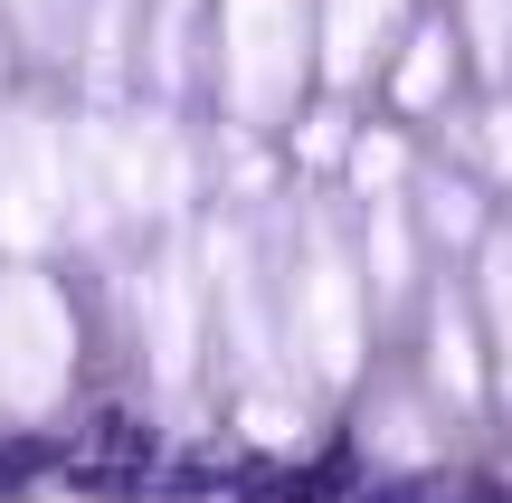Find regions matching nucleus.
<instances>
[{
    "mask_svg": "<svg viewBox=\"0 0 512 503\" xmlns=\"http://www.w3.org/2000/svg\"><path fill=\"white\" fill-rule=\"evenodd\" d=\"M190 200V143L162 105H86L67 114V238L105 247L133 219H181Z\"/></svg>",
    "mask_w": 512,
    "mask_h": 503,
    "instance_id": "f257e3e1",
    "label": "nucleus"
},
{
    "mask_svg": "<svg viewBox=\"0 0 512 503\" xmlns=\"http://www.w3.org/2000/svg\"><path fill=\"white\" fill-rule=\"evenodd\" d=\"M275 314H285V361H294L304 390H342V380H361V352H370L361 257H351L323 219L294 238V266L275 276Z\"/></svg>",
    "mask_w": 512,
    "mask_h": 503,
    "instance_id": "f03ea898",
    "label": "nucleus"
},
{
    "mask_svg": "<svg viewBox=\"0 0 512 503\" xmlns=\"http://www.w3.org/2000/svg\"><path fill=\"white\" fill-rule=\"evenodd\" d=\"M313 86V0H219V105L228 133H275Z\"/></svg>",
    "mask_w": 512,
    "mask_h": 503,
    "instance_id": "7ed1b4c3",
    "label": "nucleus"
},
{
    "mask_svg": "<svg viewBox=\"0 0 512 503\" xmlns=\"http://www.w3.org/2000/svg\"><path fill=\"white\" fill-rule=\"evenodd\" d=\"M200 285H209V333L228 342V371L238 390H304L285 361V314H275V285H266V257L238 219H209L200 238Z\"/></svg>",
    "mask_w": 512,
    "mask_h": 503,
    "instance_id": "20e7f679",
    "label": "nucleus"
},
{
    "mask_svg": "<svg viewBox=\"0 0 512 503\" xmlns=\"http://www.w3.org/2000/svg\"><path fill=\"white\" fill-rule=\"evenodd\" d=\"M76 380V314L57 276L0 266V418H48Z\"/></svg>",
    "mask_w": 512,
    "mask_h": 503,
    "instance_id": "39448f33",
    "label": "nucleus"
},
{
    "mask_svg": "<svg viewBox=\"0 0 512 503\" xmlns=\"http://www.w3.org/2000/svg\"><path fill=\"white\" fill-rule=\"evenodd\" d=\"M133 333H143V371L162 390V409H190L200 352H209V285H200V247L190 238H162L152 266L133 276Z\"/></svg>",
    "mask_w": 512,
    "mask_h": 503,
    "instance_id": "423d86ee",
    "label": "nucleus"
},
{
    "mask_svg": "<svg viewBox=\"0 0 512 503\" xmlns=\"http://www.w3.org/2000/svg\"><path fill=\"white\" fill-rule=\"evenodd\" d=\"M67 238V114L0 105V257L29 266Z\"/></svg>",
    "mask_w": 512,
    "mask_h": 503,
    "instance_id": "0eeeda50",
    "label": "nucleus"
},
{
    "mask_svg": "<svg viewBox=\"0 0 512 503\" xmlns=\"http://www.w3.org/2000/svg\"><path fill=\"white\" fill-rule=\"evenodd\" d=\"M418 0H313V76L323 86H370V76L399 57Z\"/></svg>",
    "mask_w": 512,
    "mask_h": 503,
    "instance_id": "6e6552de",
    "label": "nucleus"
},
{
    "mask_svg": "<svg viewBox=\"0 0 512 503\" xmlns=\"http://www.w3.org/2000/svg\"><path fill=\"white\" fill-rule=\"evenodd\" d=\"M427 380H437L456 409H484L494 399V361H484V333H475V304L456 285L427 295Z\"/></svg>",
    "mask_w": 512,
    "mask_h": 503,
    "instance_id": "1a4fd4ad",
    "label": "nucleus"
},
{
    "mask_svg": "<svg viewBox=\"0 0 512 503\" xmlns=\"http://www.w3.org/2000/svg\"><path fill=\"white\" fill-rule=\"evenodd\" d=\"M456 29L446 19H408L399 57H389V105L399 114H446V95H456Z\"/></svg>",
    "mask_w": 512,
    "mask_h": 503,
    "instance_id": "9d476101",
    "label": "nucleus"
},
{
    "mask_svg": "<svg viewBox=\"0 0 512 503\" xmlns=\"http://www.w3.org/2000/svg\"><path fill=\"white\" fill-rule=\"evenodd\" d=\"M408 219H418L437 247H484V238H494V209H484V190L465 181V171H418Z\"/></svg>",
    "mask_w": 512,
    "mask_h": 503,
    "instance_id": "9b49d317",
    "label": "nucleus"
},
{
    "mask_svg": "<svg viewBox=\"0 0 512 503\" xmlns=\"http://www.w3.org/2000/svg\"><path fill=\"white\" fill-rule=\"evenodd\" d=\"M475 314H484V361H494V399L512 409V228L475 247Z\"/></svg>",
    "mask_w": 512,
    "mask_h": 503,
    "instance_id": "f8f14e48",
    "label": "nucleus"
},
{
    "mask_svg": "<svg viewBox=\"0 0 512 503\" xmlns=\"http://www.w3.org/2000/svg\"><path fill=\"white\" fill-rule=\"evenodd\" d=\"M361 276L380 285L389 304L418 285V219H408V190H399V200H370V219H361Z\"/></svg>",
    "mask_w": 512,
    "mask_h": 503,
    "instance_id": "ddd939ff",
    "label": "nucleus"
},
{
    "mask_svg": "<svg viewBox=\"0 0 512 503\" xmlns=\"http://www.w3.org/2000/svg\"><path fill=\"white\" fill-rule=\"evenodd\" d=\"M190 57H200V0H143V76L162 95H181Z\"/></svg>",
    "mask_w": 512,
    "mask_h": 503,
    "instance_id": "4468645a",
    "label": "nucleus"
},
{
    "mask_svg": "<svg viewBox=\"0 0 512 503\" xmlns=\"http://www.w3.org/2000/svg\"><path fill=\"white\" fill-rule=\"evenodd\" d=\"M0 19H10V38L29 57H76V19H86V0H0Z\"/></svg>",
    "mask_w": 512,
    "mask_h": 503,
    "instance_id": "2eb2a0df",
    "label": "nucleus"
},
{
    "mask_svg": "<svg viewBox=\"0 0 512 503\" xmlns=\"http://www.w3.org/2000/svg\"><path fill=\"white\" fill-rule=\"evenodd\" d=\"M456 48L475 57L494 86H512V0H465V19H456Z\"/></svg>",
    "mask_w": 512,
    "mask_h": 503,
    "instance_id": "dca6fc26",
    "label": "nucleus"
},
{
    "mask_svg": "<svg viewBox=\"0 0 512 503\" xmlns=\"http://www.w3.org/2000/svg\"><path fill=\"white\" fill-rule=\"evenodd\" d=\"M342 171H351V190H361V209H370V200H399V181H408V143H399V133H361V143L342 152Z\"/></svg>",
    "mask_w": 512,
    "mask_h": 503,
    "instance_id": "f3484780",
    "label": "nucleus"
},
{
    "mask_svg": "<svg viewBox=\"0 0 512 503\" xmlns=\"http://www.w3.org/2000/svg\"><path fill=\"white\" fill-rule=\"evenodd\" d=\"M465 143H475V162L494 171V181H512V95H494V105L475 114V133H465Z\"/></svg>",
    "mask_w": 512,
    "mask_h": 503,
    "instance_id": "a211bd4d",
    "label": "nucleus"
},
{
    "mask_svg": "<svg viewBox=\"0 0 512 503\" xmlns=\"http://www.w3.org/2000/svg\"><path fill=\"white\" fill-rule=\"evenodd\" d=\"M370 447L380 456H427V418H408V399H380L370 409Z\"/></svg>",
    "mask_w": 512,
    "mask_h": 503,
    "instance_id": "6ab92c4d",
    "label": "nucleus"
},
{
    "mask_svg": "<svg viewBox=\"0 0 512 503\" xmlns=\"http://www.w3.org/2000/svg\"><path fill=\"white\" fill-rule=\"evenodd\" d=\"M294 143H304V162H342V152H351V124H342V114H304Z\"/></svg>",
    "mask_w": 512,
    "mask_h": 503,
    "instance_id": "aec40b11",
    "label": "nucleus"
}]
</instances>
